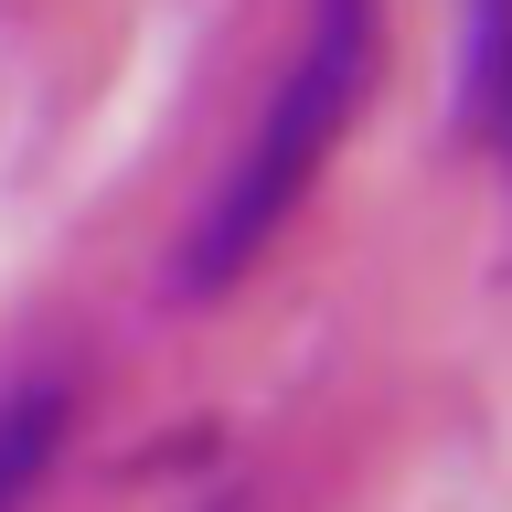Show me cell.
<instances>
[{
    "mask_svg": "<svg viewBox=\"0 0 512 512\" xmlns=\"http://www.w3.org/2000/svg\"><path fill=\"white\" fill-rule=\"evenodd\" d=\"M64 416H75V395H64V384H11V395H0V512H22L32 491L54 480Z\"/></svg>",
    "mask_w": 512,
    "mask_h": 512,
    "instance_id": "3",
    "label": "cell"
},
{
    "mask_svg": "<svg viewBox=\"0 0 512 512\" xmlns=\"http://www.w3.org/2000/svg\"><path fill=\"white\" fill-rule=\"evenodd\" d=\"M448 107L512 182V0H470L459 11V86H448Z\"/></svg>",
    "mask_w": 512,
    "mask_h": 512,
    "instance_id": "2",
    "label": "cell"
},
{
    "mask_svg": "<svg viewBox=\"0 0 512 512\" xmlns=\"http://www.w3.org/2000/svg\"><path fill=\"white\" fill-rule=\"evenodd\" d=\"M374 54H384V0H310V22H299V43H288L256 128L235 139V160L214 171L182 256H171V288H182V299L235 288L256 256L299 224V203L320 192L331 150L352 139L363 96H374Z\"/></svg>",
    "mask_w": 512,
    "mask_h": 512,
    "instance_id": "1",
    "label": "cell"
}]
</instances>
